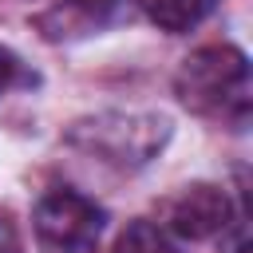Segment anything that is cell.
<instances>
[{
	"label": "cell",
	"instance_id": "277c9868",
	"mask_svg": "<svg viewBox=\"0 0 253 253\" xmlns=\"http://www.w3.org/2000/svg\"><path fill=\"white\" fill-rule=\"evenodd\" d=\"M119 16H123L119 0H63V4H55V8L36 16V32L43 40L59 43V40H79V36L103 32Z\"/></svg>",
	"mask_w": 253,
	"mask_h": 253
},
{
	"label": "cell",
	"instance_id": "6da1fadb",
	"mask_svg": "<svg viewBox=\"0 0 253 253\" xmlns=\"http://www.w3.org/2000/svg\"><path fill=\"white\" fill-rule=\"evenodd\" d=\"M174 87H178V99L198 115L245 111V91H249L245 51H237L229 43H210L182 59Z\"/></svg>",
	"mask_w": 253,
	"mask_h": 253
},
{
	"label": "cell",
	"instance_id": "5b68a950",
	"mask_svg": "<svg viewBox=\"0 0 253 253\" xmlns=\"http://www.w3.org/2000/svg\"><path fill=\"white\" fill-rule=\"evenodd\" d=\"M166 123L162 119H119V126H95L91 130V150H103L115 162H142L154 142H162Z\"/></svg>",
	"mask_w": 253,
	"mask_h": 253
},
{
	"label": "cell",
	"instance_id": "8992f818",
	"mask_svg": "<svg viewBox=\"0 0 253 253\" xmlns=\"http://www.w3.org/2000/svg\"><path fill=\"white\" fill-rule=\"evenodd\" d=\"M138 4L162 32H190L217 8V0H138Z\"/></svg>",
	"mask_w": 253,
	"mask_h": 253
},
{
	"label": "cell",
	"instance_id": "ba28073f",
	"mask_svg": "<svg viewBox=\"0 0 253 253\" xmlns=\"http://www.w3.org/2000/svg\"><path fill=\"white\" fill-rule=\"evenodd\" d=\"M16 79H20V59H16L8 47H0V95H4Z\"/></svg>",
	"mask_w": 253,
	"mask_h": 253
},
{
	"label": "cell",
	"instance_id": "52a82bcc",
	"mask_svg": "<svg viewBox=\"0 0 253 253\" xmlns=\"http://www.w3.org/2000/svg\"><path fill=\"white\" fill-rule=\"evenodd\" d=\"M115 253H178V249H174L150 221H134V225H126V233L119 237Z\"/></svg>",
	"mask_w": 253,
	"mask_h": 253
},
{
	"label": "cell",
	"instance_id": "7a4b0ae2",
	"mask_svg": "<svg viewBox=\"0 0 253 253\" xmlns=\"http://www.w3.org/2000/svg\"><path fill=\"white\" fill-rule=\"evenodd\" d=\"M32 225L40 253H91L103 233V210L75 190H51L40 198Z\"/></svg>",
	"mask_w": 253,
	"mask_h": 253
},
{
	"label": "cell",
	"instance_id": "3957f363",
	"mask_svg": "<svg viewBox=\"0 0 253 253\" xmlns=\"http://www.w3.org/2000/svg\"><path fill=\"white\" fill-rule=\"evenodd\" d=\"M166 221L178 237H190V241L213 237L217 229L229 225V198H225V190H217L210 182H194V186H186L182 194L170 198Z\"/></svg>",
	"mask_w": 253,
	"mask_h": 253
}]
</instances>
